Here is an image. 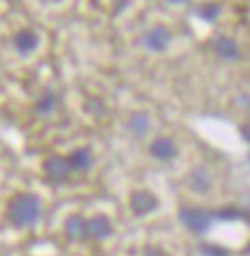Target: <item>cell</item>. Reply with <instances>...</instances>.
<instances>
[{"label": "cell", "mask_w": 250, "mask_h": 256, "mask_svg": "<svg viewBox=\"0 0 250 256\" xmlns=\"http://www.w3.org/2000/svg\"><path fill=\"white\" fill-rule=\"evenodd\" d=\"M42 216V200L35 192H18L8 202L6 218L16 230L33 228Z\"/></svg>", "instance_id": "1"}, {"label": "cell", "mask_w": 250, "mask_h": 256, "mask_svg": "<svg viewBox=\"0 0 250 256\" xmlns=\"http://www.w3.org/2000/svg\"><path fill=\"white\" fill-rule=\"evenodd\" d=\"M177 218L194 235H204L214 226V214L200 206H181L177 212Z\"/></svg>", "instance_id": "2"}, {"label": "cell", "mask_w": 250, "mask_h": 256, "mask_svg": "<svg viewBox=\"0 0 250 256\" xmlns=\"http://www.w3.org/2000/svg\"><path fill=\"white\" fill-rule=\"evenodd\" d=\"M42 174L48 183H54V185H60V183H66L70 180V176L74 174L72 168H70V162L66 156H60V154H54V156H48L42 164Z\"/></svg>", "instance_id": "3"}, {"label": "cell", "mask_w": 250, "mask_h": 256, "mask_svg": "<svg viewBox=\"0 0 250 256\" xmlns=\"http://www.w3.org/2000/svg\"><path fill=\"white\" fill-rule=\"evenodd\" d=\"M160 206V198L154 194L148 189H138V191H133L131 196H129V208L135 216H148L152 214L156 208Z\"/></svg>", "instance_id": "4"}, {"label": "cell", "mask_w": 250, "mask_h": 256, "mask_svg": "<svg viewBox=\"0 0 250 256\" xmlns=\"http://www.w3.org/2000/svg\"><path fill=\"white\" fill-rule=\"evenodd\" d=\"M172 40H174V35H172V31H170L168 27L154 26L144 33L142 44H144L146 50H150V52H166L170 48Z\"/></svg>", "instance_id": "5"}, {"label": "cell", "mask_w": 250, "mask_h": 256, "mask_svg": "<svg viewBox=\"0 0 250 256\" xmlns=\"http://www.w3.org/2000/svg\"><path fill=\"white\" fill-rule=\"evenodd\" d=\"M148 150L152 154V158H156L158 162H164V164L174 162L175 158H177V154H179L177 144L170 137H156L154 141L150 142Z\"/></svg>", "instance_id": "6"}, {"label": "cell", "mask_w": 250, "mask_h": 256, "mask_svg": "<svg viewBox=\"0 0 250 256\" xmlns=\"http://www.w3.org/2000/svg\"><path fill=\"white\" fill-rule=\"evenodd\" d=\"M212 48L222 60H227V62H237L242 56L237 40L231 37H225V35H218V37L212 38Z\"/></svg>", "instance_id": "7"}, {"label": "cell", "mask_w": 250, "mask_h": 256, "mask_svg": "<svg viewBox=\"0 0 250 256\" xmlns=\"http://www.w3.org/2000/svg\"><path fill=\"white\" fill-rule=\"evenodd\" d=\"M114 233V226L108 216L96 214L87 218V239L92 241H104Z\"/></svg>", "instance_id": "8"}, {"label": "cell", "mask_w": 250, "mask_h": 256, "mask_svg": "<svg viewBox=\"0 0 250 256\" xmlns=\"http://www.w3.org/2000/svg\"><path fill=\"white\" fill-rule=\"evenodd\" d=\"M14 48L20 52L22 56H29L31 52H35L38 48V42H40V37H38L37 31L25 27V29H20L12 38Z\"/></svg>", "instance_id": "9"}, {"label": "cell", "mask_w": 250, "mask_h": 256, "mask_svg": "<svg viewBox=\"0 0 250 256\" xmlns=\"http://www.w3.org/2000/svg\"><path fill=\"white\" fill-rule=\"evenodd\" d=\"M64 231L68 235V239L74 241H87V218L81 214H72L66 220Z\"/></svg>", "instance_id": "10"}, {"label": "cell", "mask_w": 250, "mask_h": 256, "mask_svg": "<svg viewBox=\"0 0 250 256\" xmlns=\"http://www.w3.org/2000/svg\"><path fill=\"white\" fill-rule=\"evenodd\" d=\"M188 187H190V191L198 192V194L208 192L212 189V174L204 166L194 168L188 176Z\"/></svg>", "instance_id": "11"}, {"label": "cell", "mask_w": 250, "mask_h": 256, "mask_svg": "<svg viewBox=\"0 0 250 256\" xmlns=\"http://www.w3.org/2000/svg\"><path fill=\"white\" fill-rule=\"evenodd\" d=\"M68 158V162H70V168H72V172H88L90 168H92V162H94V158H92V152H90V148L88 146H81V148H75L72 154H68L66 156Z\"/></svg>", "instance_id": "12"}, {"label": "cell", "mask_w": 250, "mask_h": 256, "mask_svg": "<svg viewBox=\"0 0 250 256\" xmlns=\"http://www.w3.org/2000/svg\"><path fill=\"white\" fill-rule=\"evenodd\" d=\"M58 104H60V96H58V92L46 89L37 98V102H35V110H37V114H40V116H50L56 108H58Z\"/></svg>", "instance_id": "13"}, {"label": "cell", "mask_w": 250, "mask_h": 256, "mask_svg": "<svg viewBox=\"0 0 250 256\" xmlns=\"http://www.w3.org/2000/svg\"><path fill=\"white\" fill-rule=\"evenodd\" d=\"M214 220H220V222H248V212L244 208H237V206H224L220 210L212 212Z\"/></svg>", "instance_id": "14"}, {"label": "cell", "mask_w": 250, "mask_h": 256, "mask_svg": "<svg viewBox=\"0 0 250 256\" xmlns=\"http://www.w3.org/2000/svg\"><path fill=\"white\" fill-rule=\"evenodd\" d=\"M127 128H129V131H131L133 135L142 137L144 133H148V129H150V116L144 114V112H135V114H131L129 122H127Z\"/></svg>", "instance_id": "15"}, {"label": "cell", "mask_w": 250, "mask_h": 256, "mask_svg": "<svg viewBox=\"0 0 250 256\" xmlns=\"http://www.w3.org/2000/svg\"><path fill=\"white\" fill-rule=\"evenodd\" d=\"M198 18L202 22H206V24H214L220 16H222V4H218V2H206V4H202L198 8Z\"/></svg>", "instance_id": "16"}, {"label": "cell", "mask_w": 250, "mask_h": 256, "mask_svg": "<svg viewBox=\"0 0 250 256\" xmlns=\"http://www.w3.org/2000/svg\"><path fill=\"white\" fill-rule=\"evenodd\" d=\"M200 254L202 256H231V250L216 243H202L200 244Z\"/></svg>", "instance_id": "17"}, {"label": "cell", "mask_w": 250, "mask_h": 256, "mask_svg": "<svg viewBox=\"0 0 250 256\" xmlns=\"http://www.w3.org/2000/svg\"><path fill=\"white\" fill-rule=\"evenodd\" d=\"M85 110H87L88 114L100 118V116L106 112V106H104V102H102L100 98H92V100H88V102L85 104Z\"/></svg>", "instance_id": "18"}, {"label": "cell", "mask_w": 250, "mask_h": 256, "mask_svg": "<svg viewBox=\"0 0 250 256\" xmlns=\"http://www.w3.org/2000/svg\"><path fill=\"white\" fill-rule=\"evenodd\" d=\"M142 256H170V254L164 250L162 246H158V244H148V246L144 248Z\"/></svg>", "instance_id": "19"}, {"label": "cell", "mask_w": 250, "mask_h": 256, "mask_svg": "<svg viewBox=\"0 0 250 256\" xmlns=\"http://www.w3.org/2000/svg\"><path fill=\"white\" fill-rule=\"evenodd\" d=\"M168 4H172V6H185V4H188L190 0H166Z\"/></svg>", "instance_id": "20"}, {"label": "cell", "mask_w": 250, "mask_h": 256, "mask_svg": "<svg viewBox=\"0 0 250 256\" xmlns=\"http://www.w3.org/2000/svg\"><path fill=\"white\" fill-rule=\"evenodd\" d=\"M238 131H242V139H244V141H248V128H246V126H242Z\"/></svg>", "instance_id": "21"}]
</instances>
